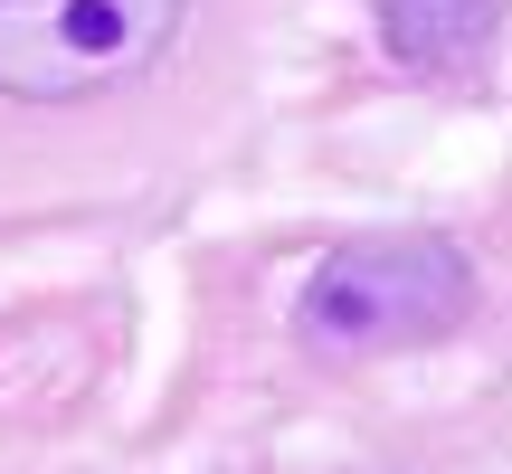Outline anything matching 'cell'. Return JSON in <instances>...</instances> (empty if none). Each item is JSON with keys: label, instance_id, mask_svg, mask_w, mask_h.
Wrapping results in <instances>:
<instances>
[{"label": "cell", "instance_id": "obj_1", "mask_svg": "<svg viewBox=\"0 0 512 474\" xmlns=\"http://www.w3.org/2000/svg\"><path fill=\"white\" fill-rule=\"evenodd\" d=\"M475 275L446 237H361L332 247L304 285V342L313 351H399L465 323Z\"/></svg>", "mask_w": 512, "mask_h": 474}, {"label": "cell", "instance_id": "obj_3", "mask_svg": "<svg viewBox=\"0 0 512 474\" xmlns=\"http://www.w3.org/2000/svg\"><path fill=\"white\" fill-rule=\"evenodd\" d=\"M370 10H380L389 57L418 67V76L484 67V48H494V29H503V0H370Z\"/></svg>", "mask_w": 512, "mask_h": 474}, {"label": "cell", "instance_id": "obj_2", "mask_svg": "<svg viewBox=\"0 0 512 474\" xmlns=\"http://www.w3.org/2000/svg\"><path fill=\"white\" fill-rule=\"evenodd\" d=\"M190 0H0V95L10 105H86L133 86L181 38Z\"/></svg>", "mask_w": 512, "mask_h": 474}]
</instances>
